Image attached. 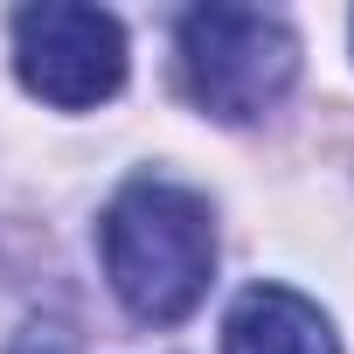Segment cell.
I'll return each mask as SVG.
<instances>
[{
	"instance_id": "cell-1",
	"label": "cell",
	"mask_w": 354,
	"mask_h": 354,
	"mask_svg": "<svg viewBox=\"0 0 354 354\" xmlns=\"http://www.w3.org/2000/svg\"><path fill=\"white\" fill-rule=\"evenodd\" d=\"M104 271L132 319L174 326L209 299L216 278V223L209 202L174 181H132L104 209Z\"/></svg>"
},
{
	"instance_id": "cell-2",
	"label": "cell",
	"mask_w": 354,
	"mask_h": 354,
	"mask_svg": "<svg viewBox=\"0 0 354 354\" xmlns=\"http://www.w3.org/2000/svg\"><path fill=\"white\" fill-rule=\"evenodd\" d=\"M292 77H299V42L285 21L250 8H202L181 21V84L209 118L223 125L264 118L292 91Z\"/></svg>"
},
{
	"instance_id": "cell-3",
	"label": "cell",
	"mask_w": 354,
	"mask_h": 354,
	"mask_svg": "<svg viewBox=\"0 0 354 354\" xmlns=\"http://www.w3.org/2000/svg\"><path fill=\"white\" fill-rule=\"evenodd\" d=\"M15 70L56 111H91L125 84V28L97 8H21Z\"/></svg>"
},
{
	"instance_id": "cell-4",
	"label": "cell",
	"mask_w": 354,
	"mask_h": 354,
	"mask_svg": "<svg viewBox=\"0 0 354 354\" xmlns=\"http://www.w3.org/2000/svg\"><path fill=\"white\" fill-rule=\"evenodd\" d=\"M223 354H340V340H333L326 313L313 299H299L292 285H250L230 306Z\"/></svg>"
}]
</instances>
